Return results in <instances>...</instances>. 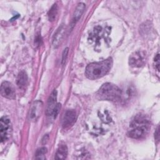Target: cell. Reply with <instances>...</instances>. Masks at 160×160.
Returning a JSON list of instances; mask_svg holds the SVG:
<instances>
[{
	"instance_id": "12",
	"label": "cell",
	"mask_w": 160,
	"mask_h": 160,
	"mask_svg": "<svg viewBox=\"0 0 160 160\" xmlns=\"http://www.w3.org/2000/svg\"><path fill=\"white\" fill-rule=\"evenodd\" d=\"M85 4L83 2H80L78 4L73 14V18H72V24H75L76 22L80 19L81 16H82L84 9H85Z\"/></svg>"
},
{
	"instance_id": "3",
	"label": "cell",
	"mask_w": 160,
	"mask_h": 160,
	"mask_svg": "<svg viewBox=\"0 0 160 160\" xmlns=\"http://www.w3.org/2000/svg\"><path fill=\"white\" fill-rule=\"evenodd\" d=\"M132 126L134 128L128 132V135L133 139L141 138L148 132L149 129L147 121L144 119L135 120Z\"/></svg>"
},
{
	"instance_id": "14",
	"label": "cell",
	"mask_w": 160,
	"mask_h": 160,
	"mask_svg": "<svg viewBox=\"0 0 160 160\" xmlns=\"http://www.w3.org/2000/svg\"><path fill=\"white\" fill-rule=\"evenodd\" d=\"M58 14V6L57 4H54L48 13V19L49 21H54L56 19V17Z\"/></svg>"
},
{
	"instance_id": "15",
	"label": "cell",
	"mask_w": 160,
	"mask_h": 160,
	"mask_svg": "<svg viewBox=\"0 0 160 160\" xmlns=\"http://www.w3.org/2000/svg\"><path fill=\"white\" fill-rule=\"evenodd\" d=\"M47 152V149L45 147L39 148L36 152V159H44L45 154Z\"/></svg>"
},
{
	"instance_id": "19",
	"label": "cell",
	"mask_w": 160,
	"mask_h": 160,
	"mask_svg": "<svg viewBox=\"0 0 160 160\" xmlns=\"http://www.w3.org/2000/svg\"><path fill=\"white\" fill-rule=\"evenodd\" d=\"M154 137H155V139L157 141H159V127H158L155 133H154Z\"/></svg>"
},
{
	"instance_id": "16",
	"label": "cell",
	"mask_w": 160,
	"mask_h": 160,
	"mask_svg": "<svg viewBox=\"0 0 160 160\" xmlns=\"http://www.w3.org/2000/svg\"><path fill=\"white\" fill-rule=\"evenodd\" d=\"M68 52H69V48H66L64 49L63 52H62V60H61V64H64L66 61L67 57H68Z\"/></svg>"
},
{
	"instance_id": "4",
	"label": "cell",
	"mask_w": 160,
	"mask_h": 160,
	"mask_svg": "<svg viewBox=\"0 0 160 160\" xmlns=\"http://www.w3.org/2000/svg\"><path fill=\"white\" fill-rule=\"evenodd\" d=\"M146 62V54L143 51H136L133 52L129 59V65L133 68H140Z\"/></svg>"
},
{
	"instance_id": "1",
	"label": "cell",
	"mask_w": 160,
	"mask_h": 160,
	"mask_svg": "<svg viewBox=\"0 0 160 160\" xmlns=\"http://www.w3.org/2000/svg\"><path fill=\"white\" fill-rule=\"evenodd\" d=\"M112 65V60L110 58L101 62L90 63L86 68V76L91 80L101 78L110 71Z\"/></svg>"
},
{
	"instance_id": "9",
	"label": "cell",
	"mask_w": 160,
	"mask_h": 160,
	"mask_svg": "<svg viewBox=\"0 0 160 160\" xmlns=\"http://www.w3.org/2000/svg\"><path fill=\"white\" fill-rule=\"evenodd\" d=\"M56 99H57V91L56 90H54L51 94V95L49 96L48 100L46 111L47 116H52L53 111L58 104L56 102Z\"/></svg>"
},
{
	"instance_id": "2",
	"label": "cell",
	"mask_w": 160,
	"mask_h": 160,
	"mask_svg": "<svg viewBox=\"0 0 160 160\" xmlns=\"http://www.w3.org/2000/svg\"><path fill=\"white\" fill-rule=\"evenodd\" d=\"M97 96L101 100L118 101L121 99V91L116 85L107 82L99 88Z\"/></svg>"
},
{
	"instance_id": "6",
	"label": "cell",
	"mask_w": 160,
	"mask_h": 160,
	"mask_svg": "<svg viewBox=\"0 0 160 160\" xmlns=\"http://www.w3.org/2000/svg\"><path fill=\"white\" fill-rule=\"evenodd\" d=\"M1 94L8 99H14L16 92L14 86L8 81L3 82L1 86Z\"/></svg>"
},
{
	"instance_id": "10",
	"label": "cell",
	"mask_w": 160,
	"mask_h": 160,
	"mask_svg": "<svg viewBox=\"0 0 160 160\" xmlns=\"http://www.w3.org/2000/svg\"><path fill=\"white\" fill-rule=\"evenodd\" d=\"M28 78L26 72L24 71H21L19 72L17 79H16V84L19 89H24L28 85Z\"/></svg>"
},
{
	"instance_id": "7",
	"label": "cell",
	"mask_w": 160,
	"mask_h": 160,
	"mask_svg": "<svg viewBox=\"0 0 160 160\" xmlns=\"http://www.w3.org/2000/svg\"><path fill=\"white\" fill-rule=\"evenodd\" d=\"M42 106L43 104L41 101L38 100L34 102L29 112V120L32 121H35L39 118L42 112Z\"/></svg>"
},
{
	"instance_id": "11",
	"label": "cell",
	"mask_w": 160,
	"mask_h": 160,
	"mask_svg": "<svg viewBox=\"0 0 160 160\" xmlns=\"http://www.w3.org/2000/svg\"><path fill=\"white\" fill-rule=\"evenodd\" d=\"M64 32V27L62 24L56 30L52 38V45L54 48H57L59 46V42L62 38Z\"/></svg>"
},
{
	"instance_id": "5",
	"label": "cell",
	"mask_w": 160,
	"mask_h": 160,
	"mask_svg": "<svg viewBox=\"0 0 160 160\" xmlns=\"http://www.w3.org/2000/svg\"><path fill=\"white\" fill-rule=\"evenodd\" d=\"M11 131V122L7 116H3L0 121V135L1 142L8 139Z\"/></svg>"
},
{
	"instance_id": "8",
	"label": "cell",
	"mask_w": 160,
	"mask_h": 160,
	"mask_svg": "<svg viewBox=\"0 0 160 160\" xmlns=\"http://www.w3.org/2000/svg\"><path fill=\"white\" fill-rule=\"evenodd\" d=\"M76 113L74 110H68L62 119V126L64 128H68L72 126L76 122Z\"/></svg>"
},
{
	"instance_id": "17",
	"label": "cell",
	"mask_w": 160,
	"mask_h": 160,
	"mask_svg": "<svg viewBox=\"0 0 160 160\" xmlns=\"http://www.w3.org/2000/svg\"><path fill=\"white\" fill-rule=\"evenodd\" d=\"M60 108H61V104H57V106L55 108V109L53 111L52 115V116L53 117V119H55L56 118V116H57V115H58V112L60 110Z\"/></svg>"
},
{
	"instance_id": "18",
	"label": "cell",
	"mask_w": 160,
	"mask_h": 160,
	"mask_svg": "<svg viewBox=\"0 0 160 160\" xmlns=\"http://www.w3.org/2000/svg\"><path fill=\"white\" fill-rule=\"evenodd\" d=\"M154 62H156L155 64V66H156V68L157 70L159 71V53H158L156 54V56H155Z\"/></svg>"
},
{
	"instance_id": "13",
	"label": "cell",
	"mask_w": 160,
	"mask_h": 160,
	"mask_svg": "<svg viewBox=\"0 0 160 160\" xmlns=\"http://www.w3.org/2000/svg\"><path fill=\"white\" fill-rule=\"evenodd\" d=\"M68 154V148L65 144H62L59 146L54 158L56 159H64Z\"/></svg>"
}]
</instances>
